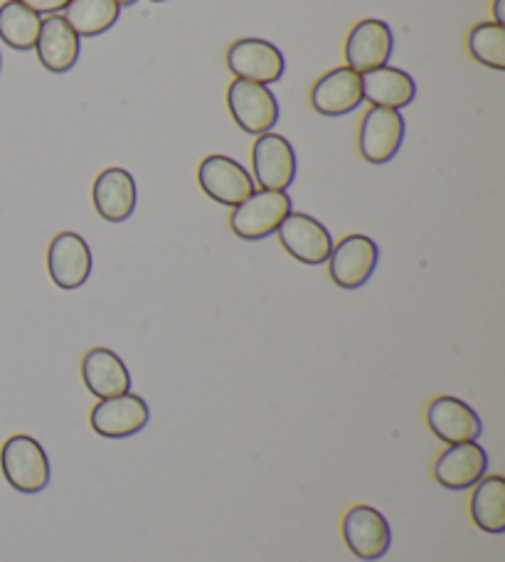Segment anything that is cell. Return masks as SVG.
<instances>
[{
  "mask_svg": "<svg viewBox=\"0 0 505 562\" xmlns=\"http://www.w3.org/2000/svg\"><path fill=\"white\" fill-rule=\"evenodd\" d=\"M0 469L20 494H40L49 484V457L30 435H13L0 449Z\"/></svg>",
  "mask_w": 505,
  "mask_h": 562,
  "instance_id": "cell-1",
  "label": "cell"
},
{
  "mask_svg": "<svg viewBox=\"0 0 505 562\" xmlns=\"http://www.w3.org/2000/svg\"><path fill=\"white\" fill-rule=\"evenodd\" d=\"M291 213V198L287 190H255L247 200L232 210L229 227L239 239H265L277 235L279 225Z\"/></svg>",
  "mask_w": 505,
  "mask_h": 562,
  "instance_id": "cell-2",
  "label": "cell"
},
{
  "mask_svg": "<svg viewBox=\"0 0 505 562\" xmlns=\"http://www.w3.org/2000/svg\"><path fill=\"white\" fill-rule=\"evenodd\" d=\"M229 116L249 136L269 134L279 122V102L267 85L235 79L227 87Z\"/></svg>",
  "mask_w": 505,
  "mask_h": 562,
  "instance_id": "cell-3",
  "label": "cell"
},
{
  "mask_svg": "<svg viewBox=\"0 0 505 562\" xmlns=\"http://www.w3.org/2000/svg\"><path fill=\"white\" fill-rule=\"evenodd\" d=\"M225 63L237 79L257 85H274L287 72V59L277 45L261 37H239L227 47Z\"/></svg>",
  "mask_w": 505,
  "mask_h": 562,
  "instance_id": "cell-4",
  "label": "cell"
},
{
  "mask_svg": "<svg viewBox=\"0 0 505 562\" xmlns=\"http://www.w3.org/2000/svg\"><path fill=\"white\" fill-rule=\"evenodd\" d=\"M198 183L202 193L225 207H237L242 200H247L257 190L249 170L225 154L202 158L198 168Z\"/></svg>",
  "mask_w": 505,
  "mask_h": 562,
  "instance_id": "cell-5",
  "label": "cell"
},
{
  "mask_svg": "<svg viewBox=\"0 0 505 562\" xmlns=\"http://www.w3.org/2000/svg\"><path fill=\"white\" fill-rule=\"evenodd\" d=\"M404 132H407V124H404L402 112L385 106L368 109L358 128L360 156L375 166L390 164L400 154Z\"/></svg>",
  "mask_w": 505,
  "mask_h": 562,
  "instance_id": "cell-6",
  "label": "cell"
},
{
  "mask_svg": "<svg viewBox=\"0 0 505 562\" xmlns=\"http://www.w3.org/2000/svg\"><path fill=\"white\" fill-rule=\"evenodd\" d=\"M380 259V249L375 239L368 235H348L338 245H333L328 257L330 281L340 289H360L368 284V279L375 274Z\"/></svg>",
  "mask_w": 505,
  "mask_h": 562,
  "instance_id": "cell-7",
  "label": "cell"
},
{
  "mask_svg": "<svg viewBox=\"0 0 505 562\" xmlns=\"http://www.w3.org/2000/svg\"><path fill=\"white\" fill-rule=\"evenodd\" d=\"M343 540L356 558L366 562H375L388 555L392 546V530L388 518L378 508L358 504L343 516Z\"/></svg>",
  "mask_w": 505,
  "mask_h": 562,
  "instance_id": "cell-8",
  "label": "cell"
},
{
  "mask_svg": "<svg viewBox=\"0 0 505 562\" xmlns=\"http://www.w3.org/2000/svg\"><path fill=\"white\" fill-rule=\"evenodd\" d=\"M279 243L301 265L318 267L326 265L333 252V237L328 227L306 213H291L277 229Z\"/></svg>",
  "mask_w": 505,
  "mask_h": 562,
  "instance_id": "cell-9",
  "label": "cell"
},
{
  "mask_svg": "<svg viewBox=\"0 0 505 562\" xmlns=\"http://www.w3.org/2000/svg\"><path fill=\"white\" fill-rule=\"evenodd\" d=\"M251 176L261 190H289L296 178V154L289 138L261 134L251 146Z\"/></svg>",
  "mask_w": 505,
  "mask_h": 562,
  "instance_id": "cell-10",
  "label": "cell"
},
{
  "mask_svg": "<svg viewBox=\"0 0 505 562\" xmlns=\"http://www.w3.org/2000/svg\"><path fill=\"white\" fill-rule=\"evenodd\" d=\"M94 259L87 239L77 233H59L47 247V272L55 286L75 291L87 284Z\"/></svg>",
  "mask_w": 505,
  "mask_h": 562,
  "instance_id": "cell-11",
  "label": "cell"
},
{
  "mask_svg": "<svg viewBox=\"0 0 505 562\" xmlns=\"http://www.w3.org/2000/svg\"><path fill=\"white\" fill-rule=\"evenodd\" d=\"M92 429L99 437L106 439H126L138 435L141 429H146L150 422V407L146 405L144 397L134 393H124L116 397L99 400L92 407Z\"/></svg>",
  "mask_w": 505,
  "mask_h": 562,
  "instance_id": "cell-12",
  "label": "cell"
},
{
  "mask_svg": "<svg viewBox=\"0 0 505 562\" xmlns=\"http://www.w3.org/2000/svg\"><path fill=\"white\" fill-rule=\"evenodd\" d=\"M392 47H395V37H392V30L385 20H378V18L360 20V23L350 27L346 45H343V53H346V67L356 69L358 75L370 72V69L388 65Z\"/></svg>",
  "mask_w": 505,
  "mask_h": 562,
  "instance_id": "cell-13",
  "label": "cell"
},
{
  "mask_svg": "<svg viewBox=\"0 0 505 562\" xmlns=\"http://www.w3.org/2000/svg\"><path fill=\"white\" fill-rule=\"evenodd\" d=\"M427 427L431 435L444 445H463V441H479L483 422L476 409L459 397L441 395L427 405Z\"/></svg>",
  "mask_w": 505,
  "mask_h": 562,
  "instance_id": "cell-14",
  "label": "cell"
},
{
  "mask_svg": "<svg viewBox=\"0 0 505 562\" xmlns=\"http://www.w3.org/2000/svg\"><path fill=\"white\" fill-rule=\"evenodd\" d=\"M489 474V454L479 441L451 445L434 461V479L451 491H467Z\"/></svg>",
  "mask_w": 505,
  "mask_h": 562,
  "instance_id": "cell-15",
  "label": "cell"
},
{
  "mask_svg": "<svg viewBox=\"0 0 505 562\" xmlns=\"http://www.w3.org/2000/svg\"><path fill=\"white\" fill-rule=\"evenodd\" d=\"M311 106L321 116H346L362 104L360 75L350 67H336L321 75L311 87Z\"/></svg>",
  "mask_w": 505,
  "mask_h": 562,
  "instance_id": "cell-16",
  "label": "cell"
},
{
  "mask_svg": "<svg viewBox=\"0 0 505 562\" xmlns=\"http://www.w3.org/2000/svg\"><path fill=\"white\" fill-rule=\"evenodd\" d=\"M79 49H82V37H79L65 15H47L40 25V35L35 43V53L40 65L53 75H65L77 65Z\"/></svg>",
  "mask_w": 505,
  "mask_h": 562,
  "instance_id": "cell-17",
  "label": "cell"
},
{
  "mask_svg": "<svg viewBox=\"0 0 505 562\" xmlns=\"http://www.w3.org/2000/svg\"><path fill=\"white\" fill-rule=\"evenodd\" d=\"M136 180L126 168H104L92 186V203L106 223H124L136 210Z\"/></svg>",
  "mask_w": 505,
  "mask_h": 562,
  "instance_id": "cell-18",
  "label": "cell"
},
{
  "mask_svg": "<svg viewBox=\"0 0 505 562\" xmlns=\"http://www.w3.org/2000/svg\"><path fill=\"white\" fill-rule=\"evenodd\" d=\"M362 82V102H370L372 106H385L402 112L409 106L417 97V85H414L412 75L404 72L400 67L382 65L370 69V72L360 75Z\"/></svg>",
  "mask_w": 505,
  "mask_h": 562,
  "instance_id": "cell-19",
  "label": "cell"
},
{
  "mask_svg": "<svg viewBox=\"0 0 505 562\" xmlns=\"http://www.w3.org/2000/svg\"><path fill=\"white\" fill-rule=\"evenodd\" d=\"M82 380L97 400L131 393L128 368L111 348L87 350L82 360Z\"/></svg>",
  "mask_w": 505,
  "mask_h": 562,
  "instance_id": "cell-20",
  "label": "cell"
},
{
  "mask_svg": "<svg viewBox=\"0 0 505 562\" xmlns=\"http://www.w3.org/2000/svg\"><path fill=\"white\" fill-rule=\"evenodd\" d=\"M471 518L486 533L501 536L505 530V479L486 474L471 496Z\"/></svg>",
  "mask_w": 505,
  "mask_h": 562,
  "instance_id": "cell-21",
  "label": "cell"
},
{
  "mask_svg": "<svg viewBox=\"0 0 505 562\" xmlns=\"http://www.w3.org/2000/svg\"><path fill=\"white\" fill-rule=\"evenodd\" d=\"M40 25H43V18L35 10L20 3V0H8V3L0 5V40L10 49H18V53L33 49L40 35Z\"/></svg>",
  "mask_w": 505,
  "mask_h": 562,
  "instance_id": "cell-22",
  "label": "cell"
},
{
  "mask_svg": "<svg viewBox=\"0 0 505 562\" xmlns=\"http://www.w3.org/2000/svg\"><path fill=\"white\" fill-rule=\"evenodd\" d=\"M121 5L114 0H72L65 8V20L79 37H99L116 25Z\"/></svg>",
  "mask_w": 505,
  "mask_h": 562,
  "instance_id": "cell-23",
  "label": "cell"
},
{
  "mask_svg": "<svg viewBox=\"0 0 505 562\" xmlns=\"http://www.w3.org/2000/svg\"><path fill=\"white\" fill-rule=\"evenodd\" d=\"M469 55L479 65L503 72L505 69V27L496 23H479L467 35Z\"/></svg>",
  "mask_w": 505,
  "mask_h": 562,
  "instance_id": "cell-24",
  "label": "cell"
},
{
  "mask_svg": "<svg viewBox=\"0 0 505 562\" xmlns=\"http://www.w3.org/2000/svg\"><path fill=\"white\" fill-rule=\"evenodd\" d=\"M20 3L27 5L30 10H35L37 15H57L72 3V0H20Z\"/></svg>",
  "mask_w": 505,
  "mask_h": 562,
  "instance_id": "cell-25",
  "label": "cell"
},
{
  "mask_svg": "<svg viewBox=\"0 0 505 562\" xmlns=\"http://www.w3.org/2000/svg\"><path fill=\"white\" fill-rule=\"evenodd\" d=\"M493 23L505 27V0H493Z\"/></svg>",
  "mask_w": 505,
  "mask_h": 562,
  "instance_id": "cell-26",
  "label": "cell"
},
{
  "mask_svg": "<svg viewBox=\"0 0 505 562\" xmlns=\"http://www.w3.org/2000/svg\"><path fill=\"white\" fill-rule=\"evenodd\" d=\"M114 3H116V5H121V8H124V5H134L136 0H114Z\"/></svg>",
  "mask_w": 505,
  "mask_h": 562,
  "instance_id": "cell-27",
  "label": "cell"
},
{
  "mask_svg": "<svg viewBox=\"0 0 505 562\" xmlns=\"http://www.w3.org/2000/svg\"><path fill=\"white\" fill-rule=\"evenodd\" d=\"M150 3H166V0H150Z\"/></svg>",
  "mask_w": 505,
  "mask_h": 562,
  "instance_id": "cell-28",
  "label": "cell"
},
{
  "mask_svg": "<svg viewBox=\"0 0 505 562\" xmlns=\"http://www.w3.org/2000/svg\"><path fill=\"white\" fill-rule=\"evenodd\" d=\"M0 67H3V55H0Z\"/></svg>",
  "mask_w": 505,
  "mask_h": 562,
  "instance_id": "cell-29",
  "label": "cell"
}]
</instances>
